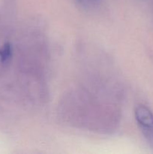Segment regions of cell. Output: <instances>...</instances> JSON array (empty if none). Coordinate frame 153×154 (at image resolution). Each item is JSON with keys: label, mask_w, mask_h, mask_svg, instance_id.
I'll return each instance as SVG.
<instances>
[{"label": "cell", "mask_w": 153, "mask_h": 154, "mask_svg": "<svg viewBox=\"0 0 153 154\" xmlns=\"http://www.w3.org/2000/svg\"><path fill=\"white\" fill-rule=\"evenodd\" d=\"M135 118L142 135L153 148V112L144 105H139L134 111Z\"/></svg>", "instance_id": "1"}, {"label": "cell", "mask_w": 153, "mask_h": 154, "mask_svg": "<svg viewBox=\"0 0 153 154\" xmlns=\"http://www.w3.org/2000/svg\"><path fill=\"white\" fill-rule=\"evenodd\" d=\"M79 4L87 8H92L97 6L100 2V0H76Z\"/></svg>", "instance_id": "3"}, {"label": "cell", "mask_w": 153, "mask_h": 154, "mask_svg": "<svg viewBox=\"0 0 153 154\" xmlns=\"http://www.w3.org/2000/svg\"><path fill=\"white\" fill-rule=\"evenodd\" d=\"M12 57V48L10 44L6 43L0 49V61L6 63L10 60Z\"/></svg>", "instance_id": "2"}]
</instances>
